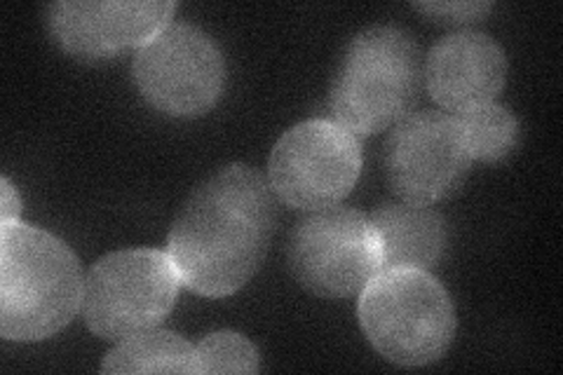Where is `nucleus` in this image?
<instances>
[{"label":"nucleus","mask_w":563,"mask_h":375,"mask_svg":"<svg viewBox=\"0 0 563 375\" xmlns=\"http://www.w3.org/2000/svg\"><path fill=\"white\" fill-rule=\"evenodd\" d=\"M200 373H258V350L235 331H217L196 345Z\"/></svg>","instance_id":"nucleus-15"},{"label":"nucleus","mask_w":563,"mask_h":375,"mask_svg":"<svg viewBox=\"0 0 563 375\" xmlns=\"http://www.w3.org/2000/svg\"><path fill=\"white\" fill-rule=\"evenodd\" d=\"M82 267L64 240L31 223H0V335L45 341L82 306Z\"/></svg>","instance_id":"nucleus-2"},{"label":"nucleus","mask_w":563,"mask_h":375,"mask_svg":"<svg viewBox=\"0 0 563 375\" xmlns=\"http://www.w3.org/2000/svg\"><path fill=\"white\" fill-rule=\"evenodd\" d=\"M101 373H200L196 345L163 329L120 341L103 356Z\"/></svg>","instance_id":"nucleus-13"},{"label":"nucleus","mask_w":563,"mask_h":375,"mask_svg":"<svg viewBox=\"0 0 563 375\" xmlns=\"http://www.w3.org/2000/svg\"><path fill=\"white\" fill-rule=\"evenodd\" d=\"M181 287L167 249H122L99 258L87 273L80 312L101 341L120 343L161 327Z\"/></svg>","instance_id":"nucleus-5"},{"label":"nucleus","mask_w":563,"mask_h":375,"mask_svg":"<svg viewBox=\"0 0 563 375\" xmlns=\"http://www.w3.org/2000/svg\"><path fill=\"white\" fill-rule=\"evenodd\" d=\"M174 10L165 0H59L47 8V31L68 57L111 62L151 43Z\"/></svg>","instance_id":"nucleus-10"},{"label":"nucleus","mask_w":563,"mask_h":375,"mask_svg":"<svg viewBox=\"0 0 563 375\" xmlns=\"http://www.w3.org/2000/svg\"><path fill=\"white\" fill-rule=\"evenodd\" d=\"M472 157L455 115L420 111L395 124L385 141V176L401 202H442L465 184Z\"/></svg>","instance_id":"nucleus-9"},{"label":"nucleus","mask_w":563,"mask_h":375,"mask_svg":"<svg viewBox=\"0 0 563 375\" xmlns=\"http://www.w3.org/2000/svg\"><path fill=\"white\" fill-rule=\"evenodd\" d=\"M275 221L268 178L250 165H228L188 195L169 228L167 254L188 291L233 296L266 261Z\"/></svg>","instance_id":"nucleus-1"},{"label":"nucleus","mask_w":563,"mask_h":375,"mask_svg":"<svg viewBox=\"0 0 563 375\" xmlns=\"http://www.w3.org/2000/svg\"><path fill=\"white\" fill-rule=\"evenodd\" d=\"M360 324L374 350L397 366L439 362L455 338V308L430 273L387 267L360 294Z\"/></svg>","instance_id":"nucleus-4"},{"label":"nucleus","mask_w":563,"mask_h":375,"mask_svg":"<svg viewBox=\"0 0 563 375\" xmlns=\"http://www.w3.org/2000/svg\"><path fill=\"white\" fill-rule=\"evenodd\" d=\"M505 49L486 33H451L439 41L426 62L430 97L449 115L493 103L507 82Z\"/></svg>","instance_id":"nucleus-11"},{"label":"nucleus","mask_w":563,"mask_h":375,"mask_svg":"<svg viewBox=\"0 0 563 375\" xmlns=\"http://www.w3.org/2000/svg\"><path fill=\"white\" fill-rule=\"evenodd\" d=\"M287 256L294 279L320 298L360 296L383 271L372 217L339 205L308 211L291 230Z\"/></svg>","instance_id":"nucleus-6"},{"label":"nucleus","mask_w":563,"mask_h":375,"mask_svg":"<svg viewBox=\"0 0 563 375\" xmlns=\"http://www.w3.org/2000/svg\"><path fill=\"white\" fill-rule=\"evenodd\" d=\"M420 76V52L409 31L364 29L345 47L331 80L333 120L357 136L395 128L411 111Z\"/></svg>","instance_id":"nucleus-3"},{"label":"nucleus","mask_w":563,"mask_h":375,"mask_svg":"<svg viewBox=\"0 0 563 375\" xmlns=\"http://www.w3.org/2000/svg\"><path fill=\"white\" fill-rule=\"evenodd\" d=\"M134 82L157 113L200 118L214 109L225 87V59L209 33L169 24L136 52Z\"/></svg>","instance_id":"nucleus-8"},{"label":"nucleus","mask_w":563,"mask_h":375,"mask_svg":"<svg viewBox=\"0 0 563 375\" xmlns=\"http://www.w3.org/2000/svg\"><path fill=\"white\" fill-rule=\"evenodd\" d=\"M467 155L479 163H498L519 146V120L500 103H486L479 109L455 115Z\"/></svg>","instance_id":"nucleus-14"},{"label":"nucleus","mask_w":563,"mask_h":375,"mask_svg":"<svg viewBox=\"0 0 563 375\" xmlns=\"http://www.w3.org/2000/svg\"><path fill=\"white\" fill-rule=\"evenodd\" d=\"M383 244V271L413 267L430 273L444 258L449 230L439 211L428 205L383 202L372 213Z\"/></svg>","instance_id":"nucleus-12"},{"label":"nucleus","mask_w":563,"mask_h":375,"mask_svg":"<svg viewBox=\"0 0 563 375\" xmlns=\"http://www.w3.org/2000/svg\"><path fill=\"white\" fill-rule=\"evenodd\" d=\"M360 174V136L336 120L320 118L282 134L268 163L275 198L298 211L339 205L357 186Z\"/></svg>","instance_id":"nucleus-7"},{"label":"nucleus","mask_w":563,"mask_h":375,"mask_svg":"<svg viewBox=\"0 0 563 375\" xmlns=\"http://www.w3.org/2000/svg\"><path fill=\"white\" fill-rule=\"evenodd\" d=\"M413 10L444 24H474L490 14L493 3H482V0H463V3H413Z\"/></svg>","instance_id":"nucleus-16"},{"label":"nucleus","mask_w":563,"mask_h":375,"mask_svg":"<svg viewBox=\"0 0 563 375\" xmlns=\"http://www.w3.org/2000/svg\"><path fill=\"white\" fill-rule=\"evenodd\" d=\"M0 188H3V202H0V223L20 221V213H22L20 192L14 190L10 178H5V176L0 178Z\"/></svg>","instance_id":"nucleus-17"}]
</instances>
